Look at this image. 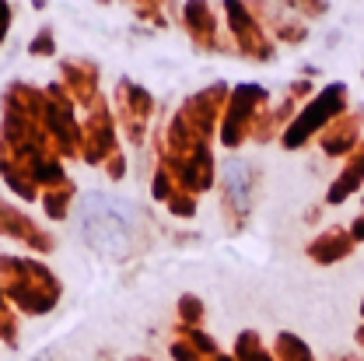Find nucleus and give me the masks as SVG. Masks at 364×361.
I'll return each mask as SVG.
<instances>
[{"instance_id": "f257e3e1", "label": "nucleus", "mask_w": 364, "mask_h": 361, "mask_svg": "<svg viewBox=\"0 0 364 361\" xmlns=\"http://www.w3.org/2000/svg\"><path fill=\"white\" fill-rule=\"evenodd\" d=\"M77 228L91 249H98L105 256H119V253H127V246L134 239L136 211L130 207V200H123L116 193H88L77 207Z\"/></svg>"}, {"instance_id": "f03ea898", "label": "nucleus", "mask_w": 364, "mask_h": 361, "mask_svg": "<svg viewBox=\"0 0 364 361\" xmlns=\"http://www.w3.org/2000/svg\"><path fill=\"white\" fill-rule=\"evenodd\" d=\"M228 189H231V197H238V204H245V197H249V165L245 162L228 165Z\"/></svg>"}]
</instances>
